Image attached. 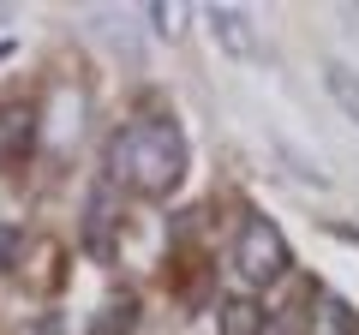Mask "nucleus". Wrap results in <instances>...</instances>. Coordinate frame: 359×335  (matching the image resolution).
I'll use <instances>...</instances> for the list:
<instances>
[{
  "instance_id": "1",
  "label": "nucleus",
  "mask_w": 359,
  "mask_h": 335,
  "mask_svg": "<svg viewBox=\"0 0 359 335\" xmlns=\"http://www.w3.org/2000/svg\"><path fill=\"white\" fill-rule=\"evenodd\" d=\"M192 168V144L174 114H138L108 138V180L138 198H174Z\"/></svg>"
},
{
  "instance_id": "10",
  "label": "nucleus",
  "mask_w": 359,
  "mask_h": 335,
  "mask_svg": "<svg viewBox=\"0 0 359 335\" xmlns=\"http://www.w3.org/2000/svg\"><path fill=\"white\" fill-rule=\"evenodd\" d=\"M13 264H18V233L0 221V270H13Z\"/></svg>"
},
{
  "instance_id": "9",
  "label": "nucleus",
  "mask_w": 359,
  "mask_h": 335,
  "mask_svg": "<svg viewBox=\"0 0 359 335\" xmlns=\"http://www.w3.org/2000/svg\"><path fill=\"white\" fill-rule=\"evenodd\" d=\"M318 335H359V311H347L335 294L318 299Z\"/></svg>"
},
{
  "instance_id": "8",
  "label": "nucleus",
  "mask_w": 359,
  "mask_h": 335,
  "mask_svg": "<svg viewBox=\"0 0 359 335\" xmlns=\"http://www.w3.org/2000/svg\"><path fill=\"white\" fill-rule=\"evenodd\" d=\"M186 13H192V6H180V0H150V6H144V18H150V30L162 42H174L180 30H186Z\"/></svg>"
},
{
  "instance_id": "3",
  "label": "nucleus",
  "mask_w": 359,
  "mask_h": 335,
  "mask_svg": "<svg viewBox=\"0 0 359 335\" xmlns=\"http://www.w3.org/2000/svg\"><path fill=\"white\" fill-rule=\"evenodd\" d=\"M36 132H42V108L30 96L0 102V168H18L36 156Z\"/></svg>"
},
{
  "instance_id": "2",
  "label": "nucleus",
  "mask_w": 359,
  "mask_h": 335,
  "mask_svg": "<svg viewBox=\"0 0 359 335\" xmlns=\"http://www.w3.org/2000/svg\"><path fill=\"white\" fill-rule=\"evenodd\" d=\"M233 270H240L245 287H276L287 270H294V245L264 210H245L240 233H233Z\"/></svg>"
},
{
  "instance_id": "5",
  "label": "nucleus",
  "mask_w": 359,
  "mask_h": 335,
  "mask_svg": "<svg viewBox=\"0 0 359 335\" xmlns=\"http://www.w3.org/2000/svg\"><path fill=\"white\" fill-rule=\"evenodd\" d=\"M323 90H330V102L359 126V66H347V60H323Z\"/></svg>"
},
{
  "instance_id": "4",
  "label": "nucleus",
  "mask_w": 359,
  "mask_h": 335,
  "mask_svg": "<svg viewBox=\"0 0 359 335\" xmlns=\"http://www.w3.org/2000/svg\"><path fill=\"white\" fill-rule=\"evenodd\" d=\"M204 18H210V36L228 48V60H257V30L245 6H204Z\"/></svg>"
},
{
  "instance_id": "6",
  "label": "nucleus",
  "mask_w": 359,
  "mask_h": 335,
  "mask_svg": "<svg viewBox=\"0 0 359 335\" xmlns=\"http://www.w3.org/2000/svg\"><path fill=\"white\" fill-rule=\"evenodd\" d=\"M269 317H264V299L252 294H233L228 306H222V335H264Z\"/></svg>"
},
{
  "instance_id": "7",
  "label": "nucleus",
  "mask_w": 359,
  "mask_h": 335,
  "mask_svg": "<svg viewBox=\"0 0 359 335\" xmlns=\"http://www.w3.org/2000/svg\"><path fill=\"white\" fill-rule=\"evenodd\" d=\"M132 323H138V299L132 294H114L102 306V317H96V329L90 335H132Z\"/></svg>"
}]
</instances>
